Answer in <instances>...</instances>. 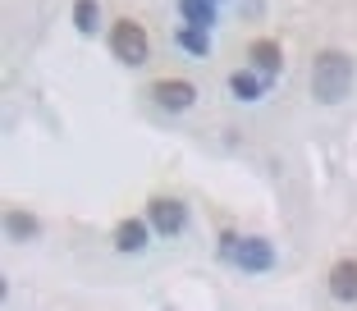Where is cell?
<instances>
[{
    "mask_svg": "<svg viewBox=\"0 0 357 311\" xmlns=\"http://www.w3.org/2000/svg\"><path fill=\"white\" fill-rule=\"evenodd\" d=\"M248 60H252L257 69L266 73V78H275V73L284 69V51L271 42V37H261V42H252V46H248Z\"/></svg>",
    "mask_w": 357,
    "mask_h": 311,
    "instance_id": "9",
    "label": "cell"
},
{
    "mask_svg": "<svg viewBox=\"0 0 357 311\" xmlns=\"http://www.w3.org/2000/svg\"><path fill=\"white\" fill-rule=\"evenodd\" d=\"M220 257L234 261L248 275H266L275 270V248L266 238H238V234H220Z\"/></svg>",
    "mask_w": 357,
    "mask_h": 311,
    "instance_id": "2",
    "label": "cell"
},
{
    "mask_svg": "<svg viewBox=\"0 0 357 311\" xmlns=\"http://www.w3.org/2000/svg\"><path fill=\"white\" fill-rule=\"evenodd\" d=\"M110 55H115L119 64H147L151 60V37L142 23L133 19H115V28H110Z\"/></svg>",
    "mask_w": 357,
    "mask_h": 311,
    "instance_id": "3",
    "label": "cell"
},
{
    "mask_svg": "<svg viewBox=\"0 0 357 311\" xmlns=\"http://www.w3.org/2000/svg\"><path fill=\"white\" fill-rule=\"evenodd\" d=\"M330 298L335 302H357V261L344 257L330 266Z\"/></svg>",
    "mask_w": 357,
    "mask_h": 311,
    "instance_id": "6",
    "label": "cell"
},
{
    "mask_svg": "<svg viewBox=\"0 0 357 311\" xmlns=\"http://www.w3.org/2000/svg\"><path fill=\"white\" fill-rule=\"evenodd\" d=\"M174 42L183 46V51H192V55H211V28H192V23H183V28H174Z\"/></svg>",
    "mask_w": 357,
    "mask_h": 311,
    "instance_id": "11",
    "label": "cell"
},
{
    "mask_svg": "<svg viewBox=\"0 0 357 311\" xmlns=\"http://www.w3.org/2000/svg\"><path fill=\"white\" fill-rule=\"evenodd\" d=\"M229 92L238 96V101H261V96L271 92V78H257L252 69H234L229 73Z\"/></svg>",
    "mask_w": 357,
    "mask_h": 311,
    "instance_id": "8",
    "label": "cell"
},
{
    "mask_svg": "<svg viewBox=\"0 0 357 311\" xmlns=\"http://www.w3.org/2000/svg\"><path fill=\"white\" fill-rule=\"evenodd\" d=\"M96 0H74V23H78V32H83V37H92L96 32Z\"/></svg>",
    "mask_w": 357,
    "mask_h": 311,
    "instance_id": "12",
    "label": "cell"
},
{
    "mask_svg": "<svg viewBox=\"0 0 357 311\" xmlns=\"http://www.w3.org/2000/svg\"><path fill=\"white\" fill-rule=\"evenodd\" d=\"M353 78H357V64L348 51H339V46H330V51H321L312 60V96L321 105H339L348 101V92H353Z\"/></svg>",
    "mask_w": 357,
    "mask_h": 311,
    "instance_id": "1",
    "label": "cell"
},
{
    "mask_svg": "<svg viewBox=\"0 0 357 311\" xmlns=\"http://www.w3.org/2000/svg\"><path fill=\"white\" fill-rule=\"evenodd\" d=\"M178 14L192 28H215V0H178Z\"/></svg>",
    "mask_w": 357,
    "mask_h": 311,
    "instance_id": "10",
    "label": "cell"
},
{
    "mask_svg": "<svg viewBox=\"0 0 357 311\" xmlns=\"http://www.w3.org/2000/svg\"><path fill=\"white\" fill-rule=\"evenodd\" d=\"M147 238H151L147 220L128 215V220H119V225H115V248L124 252V257H133V252H142V248H147Z\"/></svg>",
    "mask_w": 357,
    "mask_h": 311,
    "instance_id": "7",
    "label": "cell"
},
{
    "mask_svg": "<svg viewBox=\"0 0 357 311\" xmlns=\"http://www.w3.org/2000/svg\"><path fill=\"white\" fill-rule=\"evenodd\" d=\"M151 101L169 114H183V110L197 105V87L188 78H160V83H151Z\"/></svg>",
    "mask_w": 357,
    "mask_h": 311,
    "instance_id": "5",
    "label": "cell"
},
{
    "mask_svg": "<svg viewBox=\"0 0 357 311\" xmlns=\"http://www.w3.org/2000/svg\"><path fill=\"white\" fill-rule=\"evenodd\" d=\"M147 220H151V229H156L160 238H174V234H183V225H188V206L178 197H151Z\"/></svg>",
    "mask_w": 357,
    "mask_h": 311,
    "instance_id": "4",
    "label": "cell"
},
{
    "mask_svg": "<svg viewBox=\"0 0 357 311\" xmlns=\"http://www.w3.org/2000/svg\"><path fill=\"white\" fill-rule=\"evenodd\" d=\"M37 220L32 215H23V211H10V238H37Z\"/></svg>",
    "mask_w": 357,
    "mask_h": 311,
    "instance_id": "13",
    "label": "cell"
}]
</instances>
